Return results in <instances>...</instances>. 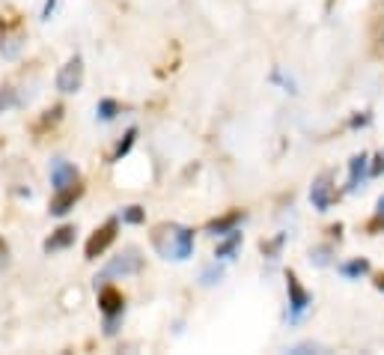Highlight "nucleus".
<instances>
[{"label": "nucleus", "instance_id": "f257e3e1", "mask_svg": "<svg viewBox=\"0 0 384 355\" xmlns=\"http://www.w3.org/2000/svg\"><path fill=\"white\" fill-rule=\"evenodd\" d=\"M152 245L164 260H188L194 254V230L185 224H158L152 230Z\"/></svg>", "mask_w": 384, "mask_h": 355}, {"label": "nucleus", "instance_id": "f03ea898", "mask_svg": "<svg viewBox=\"0 0 384 355\" xmlns=\"http://www.w3.org/2000/svg\"><path fill=\"white\" fill-rule=\"evenodd\" d=\"M98 308L105 314V332L107 334H117V325L125 314V299L117 287H102L98 290Z\"/></svg>", "mask_w": 384, "mask_h": 355}, {"label": "nucleus", "instance_id": "7ed1b4c3", "mask_svg": "<svg viewBox=\"0 0 384 355\" xmlns=\"http://www.w3.org/2000/svg\"><path fill=\"white\" fill-rule=\"evenodd\" d=\"M140 269H144V257H140V251L134 245L122 248L120 257H113L105 269H102V281L105 278H125V275H137Z\"/></svg>", "mask_w": 384, "mask_h": 355}, {"label": "nucleus", "instance_id": "20e7f679", "mask_svg": "<svg viewBox=\"0 0 384 355\" xmlns=\"http://www.w3.org/2000/svg\"><path fill=\"white\" fill-rule=\"evenodd\" d=\"M286 293H289V322H301L313 305V295L310 290H304V283L298 281L295 272L286 275Z\"/></svg>", "mask_w": 384, "mask_h": 355}, {"label": "nucleus", "instance_id": "39448f33", "mask_svg": "<svg viewBox=\"0 0 384 355\" xmlns=\"http://www.w3.org/2000/svg\"><path fill=\"white\" fill-rule=\"evenodd\" d=\"M117 230H120V218H107L98 230L87 239V248H83V254H87V260H98L102 254L113 245V239H117Z\"/></svg>", "mask_w": 384, "mask_h": 355}, {"label": "nucleus", "instance_id": "423d86ee", "mask_svg": "<svg viewBox=\"0 0 384 355\" xmlns=\"http://www.w3.org/2000/svg\"><path fill=\"white\" fill-rule=\"evenodd\" d=\"M83 84V60L75 54L60 72H57V90L60 93H78Z\"/></svg>", "mask_w": 384, "mask_h": 355}, {"label": "nucleus", "instance_id": "0eeeda50", "mask_svg": "<svg viewBox=\"0 0 384 355\" xmlns=\"http://www.w3.org/2000/svg\"><path fill=\"white\" fill-rule=\"evenodd\" d=\"M81 194H83L81 182H75V186H66V188H57L54 197H51V215H57V218L69 215V212L75 209V203L81 201Z\"/></svg>", "mask_w": 384, "mask_h": 355}, {"label": "nucleus", "instance_id": "6e6552de", "mask_svg": "<svg viewBox=\"0 0 384 355\" xmlns=\"http://www.w3.org/2000/svg\"><path fill=\"white\" fill-rule=\"evenodd\" d=\"M310 203L319 212H328L334 203V186H331V174H322L310 188Z\"/></svg>", "mask_w": 384, "mask_h": 355}, {"label": "nucleus", "instance_id": "1a4fd4ad", "mask_svg": "<svg viewBox=\"0 0 384 355\" xmlns=\"http://www.w3.org/2000/svg\"><path fill=\"white\" fill-rule=\"evenodd\" d=\"M75 182H81V174H78L75 164H69L66 159H54L51 162V186H54V191L66 188V186H75Z\"/></svg>", "mask_w": 384, "mask_h": 355}, {"label": "nucleus", "instance_id": "9d476101", "mask_svg": "<svg viewBox=\"0 0 384 355\" xmlns=\"http://www.w3.org/2000/svg\"><path fill=\"white\" fill-rule=\"evenodd\" d=\"M369 176V155L361 152V155H354V159L349 162V182H346V191H358L361 188V182Z\"/></svg>", "mask_w": 384, "mask_h": 355}, {"label": "nucleus", "instance_id": "9b49d317", "mask_svg": "<svg viewBox=\"0 0 384 355\" xmlns=\"http://www.w3.org/2000/svg\"><path fill=\"white\" fill-rule=\"evenodd\" d=\"M241 221H245V212H241V209H235V212H226L223 218H215V221H211V224L206 227V233L221 239V236H226V233H233Z\"/></svg>", "mask_w": 384, "mask_h": 355}, {"label": "nucleus", "instance_id": "f8f14e48", "mask_svg": "<svg viewBox=\"0 0 384 355\" xmlns=\"http://www.w3.org/2000/svg\"><path fill=\"white\" fill-rule=\"evenodd\" d=\"M75 242V227L72 224H63L60 230H54L48 239H45V245H42V251L45 254H54V251H66L69 245Z\"/></svg>", "mask_w": 384, "mask_h": 355}, {"label": "nucleus", "instance_id": "ddd939ff", "mask_svg": "<svg viewBox=\"0 0 384 355\" xmlns=\"http://www.w3.org/2000/svg\"><path fill=\"white\" fill-rule=\"evenodd\" d=\"M339 275L349 278V281H358V278L369 275V260L354 257V260H349V263H339Z\"/></svg>", "mask_w": 384, "mask_h": 355}, {"label": "nucleus", "instance_id": "4468645a", "mask_svg": "<svg viewBox=\"0 0 384 355\" xmlns=\"http://www.w3.org/2000/svg\"><path fill=\"white\" fill-rule=\"evenodd\" d=\"M238 245H241V233H238V230L226 233V239H223V242H218V248H215V257H221V260H233L235 251H238Z\"/></svg>", "mask_w": 384, "mask_h": 355}, {"label": "nucleus", "instance_id": "2eb2a0df", "mask_svg": "<svg viewBox=\"0 0 384 355\" xmlns=\"http://www.w3.org/2000/svg\"><path fill=\"white\" fill-rule=\"evenodd\" d=\"M134 140H137V129H134V125H132V129H128V132H125V137L120 140V147H117V150H113V155H110V162H122V159H125V155H128V152H132V147H134Z\"/></svg>", "mask_w": 384, "mask_h": 355}, {"label": "nucleus", "instance_id": "dca6fc26", "mask_svg": "<svg viewBox=\"0 0 384 355\" xmlns=\"http://www.w3.org/2000/svg\"><path fill=\"white\" fill-rule=\"evenodd\" d=\"M120 113V105L113 102V98H102V102H98V108H95V117L102 120V123H110L113 117H117Z\"/></svg>", "mask_w": 384, "mask_h": 355}, {"label": "nucleus", "instance_id": "f3484780", "mask_svg": "<svg viewBox=\"0 0 384 355\" xmlns=\"http://www.w3.org/2000/svg\"><path fill=\"white\" fill-rule=\"evenodd\" d=\"M283 242H286V233H277L272 242H262V254H265V257H272V260H277V254H280Z\"/></svg>", "mask_w": 384, "mask_h": 355}, {"label": "nucleus", "instance_id": "a211bd4d", "mask_svg": "<svg viewBox=\"0 0 384 355\" xmlns=\"http://www.w3.org/2000/svg\"><path fill=\"white\" fill-rule=\"evenodd\" d=\"M120 218H122L125 224H144V218H146V212H144V209H140V206H125Z\"/></svg>", "mask_w": 384, "mask_h": 355}, {"label": "nucleus", "instance_id": "6ab92c4d", "mask_svg": "<svg viewBox=\"0 0 384 355\" xmlns=\"http://www.w3.org/2000/svg\"><path fill=\"white\" fill-rule=\"evenodd\" d=\"M16 105H18V96H16V90L0 87V113H4L6 108H16Z\"/></svg>", "mask_w": 384, "mask_h": 355}, {"label": "nucleus", "instance_id": "aec40b11", "mask_svg": "<svg viewBox=\"0 0 384 355\" xmlns=\"http://www.w3.org/2000/svg\"><path fill=\"white\" fill-rule=\"evenodd\" d=\"M328 254H331V248H328V245H325V248H316V251H313V254H310V260H313V263H316V266H325V263H328V260H331V257H328Z\"/></svg>", "mask_w": 384, "mask_h": 355}, {"label": "nucleus", "instance_id": "412c9836", "mask_svg": "<svg viewBox=\"0 0 384 355\" xmlns=\"http://www.w3.org/2000/svg\"><path fill=\"white\" fill-rule=\"evenodd\" d=\"M221 266H211V269H206V272H203V283H218L221 281Z\"/></svg>", "mask_w": 384, "mask_h": 355}, {"label": "nucleus", "instance_id": "4be33fe9", "mask_svg": "<svg viewBox=\"0 0 384 355\" xmlns=\"http://www.w3.org/2000/svg\"><path fill=\"white\" fill-rule=\"evenodd\" d=\"M6 263H9V245L0 239V269H6Z\"/></svg>", "mask_w": 384, "mask_h": 355}, {"label": "nucleus", "instance_id": "5701e85b", "mask_svg": "<svg viewBox=\"0 0 384 355\" xmlns=\"http://www.w3.org/2000/svg\"><path fill=\"white\" fill-rule=\"evenodd\" d=\"M381 170H384V152H381V155H376V164L369 167V176H378Z\"/></svg>", "mask_w": 384, "mask_h": 355}, {"label": "nucleus", "instance_id": "b1692460", "mask_svg": "<svg viewBox=\"0 0 384 355\" xmlns=\"http://www.w3.org/2000/svg\"><path fill=\"white\" fill-rule=\"evenodd\" d=\"M54 9H57V0H48V4H45V9H42V18L48 21V18L54 16Z\"/></svg>", "mask_w": 384, "mask_h": 355}, {"label": "nucleus", "instance_id": "393cba45", "mask_svg": "<svg viewBox=\"0 0 384 355\" xmlns=\"http://www.w3.org/2000/svg\"><path fill=\"white\" fill-rule=\"evenodd\" d=\"M369 123V113H363V117H354L351 120V129H358V125H366Z\"/></svg>", "mask_w": 384, "mask_h": 355}, {"label": "nucleus", "instance_id": "a878e982", "mask_svg": "<svg viewBox=\"0 0 384 355\" xmlns=\"http://www.w3.org/2000/svg\"><path fill=\"white\" fill-rule=\"evenodd\" d=\"M376 287H378V290H384V275H378V278H376Z\"/></svg>", "mask_w": 384, "mask_h": 355}]
</instances>
